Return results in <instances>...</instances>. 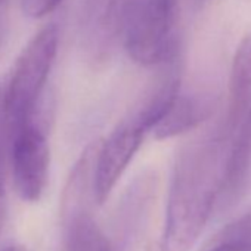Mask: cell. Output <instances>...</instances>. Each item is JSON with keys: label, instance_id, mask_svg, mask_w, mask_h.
Here are the masks:
<instances>
[{"label": "cell", "instance_id": "2e32d148", "mask_svg": "<svg viewBox=\"0 0 251 251\" xmlns=\"http://www.w3.org/2000/svg\"><path fill=\"white\" fill-rule=\"evenodd\" d=\"M150 251H160V250H150Z\"/></svg>", "mask_w": 251, "mask_h": 251}, {"label": "cell", "instance_id": "7c38bea8", "mask_svg": "<svg viewBox=\"0 0 251 251\" xmlns=\"http://www.w3.org/2000/svg\"><path fill=\"white\" fill-rule=\"evenodd\" d=\"M210 251H247V245L245 242L242 241H232V239H227V241H223V242H219L216 247H213Z\"/></svg>", "mask_w": 251, "mask_h": 251}, {"label": "cell", "instance_id": "30bf717a", "mask_svg": "<svg viewBox=\"0 0 251 251\" xmlns=\"http://www.w3.org/2000/svg\"><path fill=\"white\" fill-rule=\"evenodd\" d=\"M141 2L142 0H111L106 11V27L114 31L124 30Z\"/></svg>", "mask_w": 251, "mask_h": 251}, {"label": "cell", "instance_id": "6da1fadb", "mask_svg": "<svg viewBox=\"0 0 251 251\" xmlns=\"http://www.w3.org/2000/svg\"><path fill=\"white\" fill-rule=\"evenodd\" d=\"M227 133L192 142L177 155L166 208L160 251H189L219 204Z\"/></svg>", "mask_w": 251, "mask_h": 251}, {"label": "cell", "instance_id": "9c48e42d", "mask_svg": "<svg viewBox=\"0 0 251 251\" xmlns=\"http://www.w3.org/2000/svg\"><path fill=\"white\" fill-rule=\"evenodd\" d=\"M235 141L227 148L219 204H232L251 179V108L236 129Z\"/></svg>", "mask_w": 251, "mask_h": 251}, {"label": "cell", "instance_id": "5b68a950", "mask_svg": "<svg viewBox=\"0 0 251 251\" xmlns=\"http://www.w3.org/2000/svg\"><path fill=\"white\" fill-rule=\"evenodd\" d=\"M49 167L50 150L43 129L34 120L15 127L9 144V170L23 201L36 202L42 198L49 180Z\"/></svg>", "mask_w": 251, "mask_h": 251}, {"label": "cell", "instance_id": "5bb4252c", "mask_svg": "<svg viewBox=\"0 0 251 251\" xmlns=\"http://www.w3.org/2000/svg\"><path fill=\"white\" fill-rule=\"evenodd\" d=\"M195 3H204V2H207V0H194Z\"/></svg>", "mask_w": 251, "mask_h": 251}, {"label": "cell", "instance_id": "8992f818", "mask_svg": "<svg viewBox=\"0 0 251 251\" xmlns=\"http://www.w3.org/2000/svg\"><path fill=\"white\" fill-rule=\"evenodd\" d=\"M148 129L136 114L124 120L99 142L93 163V201L102 205L139 151Z\"/></svg>", "mask_w": 251, "mask_h": 251}, {"label": "cell", "instance_id": "4fadbf2b", "mask_svg": "<svg viewBox=\"0 0 251 251\" xmlns=\"http://www.w3.org/2000/svg\"><path fill=\"white\" fill-rule=\"evenodd\" d=\"M0 251H25V248L23 245H18V244H9V245L3 247Z\"/></svg>", "mask_w": 251, "mask_h": 251}, {"label": "cell", "instance_id": "7a4b0ae2", "mask_svg": "<svg viewBox=\"0 0 251 251\" xmlns=\"http://www.w3.org/2000/svg\"><path fill=\"white\" fill-rule=\"evenodd\" d=\"M58 45V28L48 25L36 33L21 50L0 100L12 130L34 120L39 99L55 64Z\"/></svg>", "mask_w": 251, "mask_h": 251}, {"label": "cell", "instance_id": "9a60e30c", "mask_svg": "<svg viewBox=\"0 0 251 251\" xmlns=\"http://www.w3.org/2000/svg\"><path fill=\"white\" fill-rule=\"evenodd\" d=\"M3 2H5V0H0V5H2V3H3Z\"/></svg>", "mask_w": 251, "mask_h": 251}, {"label": "cell", "instance_id": "8fae6325", "mask_svg": "<svg viewBox=\"0 0 251 251\" xmlns=\"http://www.w3.org/2000/svg\"><path fill=\"white\" fill-rule=\"evenodd\" d=\"M64 0H25L24 9L28 15L34 18H42L53 12Z\"/></svg>", "mask_w": 251, "mask_h": 251}, {"label": "cell", "instance_id": "ba28073f", "mask_svg": "<svg viewBox=\"0 0 251 251\" xmlns=\"http://www.w3.org/2000/svg\"><path fill=\"white\" fill-rule=\"evenodd\" d=\"M251 108V33L244 36L233 53L229 74V102L223 130L232 136Z\"/></svg>", "mask_w": 251, "mask_h": 251}, {"label": "cell", "instance_id": "52a82bcc", "mask_svg": "<svg viewBox=\"0 0 251 251\" xmlns=\"http://www.w3.org/2000/svg\"><path fill=\"white\" fill-rule=\"evenodd\" d=\"M213 109V96L207 93H180L179 90L151 132L160 141L176 138L194 130L211 115Z\"/></svg>", "mask_w": 251, "mask_h": 251}, {"label": "cell", "instance_id": "3957f363", "mask_svg": "<svg viewBox=\"0 0 251 251\" xmlns=\"http://www.w3.org/2000/svg\"><path fill=\"white\" fill-rule=\"evenodd\" d=\"M182 0H142L124 27L126 50L144 67L173 59L177 50V21Z\"/></svg>", "mask_w": 251, "mask_h": 251}, {"label": "cell", "instance_id": "277c9868", "mask_svg": "<svg viewBox=\"0 0 251 251\" xmlns=\"http://www.w3.org/2000/svg\"><path fill=\"white\" fill-rule=\"evenodd\" d=\"M96 150L98 142L84 150L62 194L61 211L68 251H112L111 241L89 207V201H93L92 182Z\"/></svg>", "mask_w": 251, "mask_h": 251}]
</instances>
